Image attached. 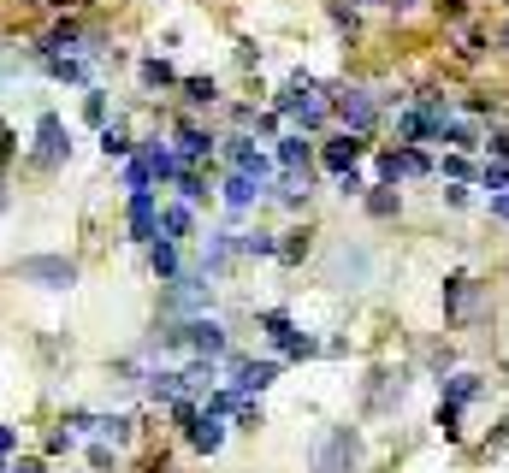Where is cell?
<instances>
[{
    "label": "cell",
    "mask_w": 509,
    "mask_h": 473,
    "mask_svg": "<svg viewBox=\"0 0 509 473\" xmlns=\"http://www.w3.org/2000/svg\"><path fill=\"white\" fill-rule=\"evenodd\" d=\"M362 468V432L355 426H332L314 444V473H355Z\"/></svg>",
    "instance_id": "cell-1"
},
{
    "label": "cell",
    "mask_w": 509,
    "mask_h": 473,
    "mask_svg": "<svg viewBox=\"0 0 509 473\" xmlns=\"http://www.w3.org/2000/svg\"><path fill=\"white\" fill-rule=\"evenodd\" d=\"M30 160L42 172H54V166H66L71 160V131H66V119L59 113H42L36 119V148H30Z\"/></svg>",
    "instance_id": "cell-2"
},
{
    "label": "cell",
    "mask_w": 509,
    "mask_h": 473,
    "mask_svg": "<svg viewBox=\"0 0 509 473\" xmlns=\"http://www.w3.org/2000/svg\"><path fill=\"white\" fill-rule=\"evenodd\" d=\"M18 279L36 284V290H71V284H78V260H66V255H30V260H18Z\"/></svg>",
    "instance_id": "cell-3"
},
{
    "label": "cell",
    "mask_w": 509,
    "mask_h": 473,
    "mask_svg": "<svg viewBox=\"0 0 509 473\" xmlns=\"http://www.w3.org/2000/svg\"><path fill=\"white\" fill-rule=\"evenodd\" d=\"M260 331H267V338H272V343H279V350H284V355H291V361H308V355H320V343H314V338H308V331H302V326H296V320H291V314H279V308H272V314H260Z\"/></svg>",
    "instance_id": "cell-4"
},
{
    "label": "cell",
    "mask_w": 509,
    "mask_h": 473,
    "mask_svg": "<svg viewBox=\"0 0 509 473\" xmlns=\"http://www.w3.org/2000/svg\"><path fill=\"white\" fill-rule=\"evenodd\" d=\"M332 113L350 124V131H362V136H367V131L379 124V101H374L367 89H332Z\"/></svg>",
    "instance_id": "cell-5"
},
{
    "label": "cell",
    "mask_w": 509,
    "mask_h": 473,
    "mask_svg": "<svg viewBox=\"0 0 509 473\" xmlns=\"http://www.w3.org/2000/svg\"><path fill=\"white\" fill-rule=\"evenodd\" d=\"M403 396H408V373L379 367L374 384H367V415H391V408H403Z\"/></svg>",
    "instance_id": "cell-6"
},
{
    "label": "cell",
    "mask_w": 509,
    "mask_h": 473,
    "mask_svg": "<svg viewBox=\"0 0 509 473\" xmlns=\"http://www.w3.org/2000/svg\"><path fill=\"white\" fill-rule=\"evenodd\" d=\"M226 160H231V172H249V178H260V184H267L272 172H279V160L260 154L255 136H231V142H226Z\"/></svg>",
    "instance_id": "cell-7"
},
{
    "label": "cell",
    "mask_w": 509,
    "mask_h": 473,
    "mask_svg": "<svg viewBox=\"0 0 509 473\" xmlns=\"http://www.w3.org/2000/svg\"><path fill=\"white\" fill-rule=\"evenodd\" d=\"M480 302H486V296H480V284L468 279V272H451V279H444V314L451 320H474Z\"/></svg>",
    "instance_id": "cell-8"
},
{
    "label": "cell",
    "mask_w": 509,
    "mask_h": 473,
    "mask_svg": "<svg viewBox=\"0 0 509 473\" xmlns=\"http://www.w3.org/2000/svg\"><path fill=\"white\" fill-rule=\"evenodd\" d=\"M184 350H196V355H226L231 343H226V326L219 320H207V314H196V320H184Z\"/></svg>",
    "instance_id": "cell-9"
},
{
    "label": "cell",
    "mask_w": 509,
    "mask_h": 473,
    "mask_svg": "<svg viewBox=\"0 0 509 473\" xmlns=\"http://www.w3.org/2000/svg\"><path fill=\"white\" fill-rule=\"evenodd\" d=\"M184 438H190V450L214 456L219 444H226V415H214V408H196V415H190V426H184Z\"/></svg>",
    "instance_id": "cell-10"
},
{
    "label": "cell",
    "mask_w": 509,
    "mask_h": 473,
    "mask_svg": "<svg viewBox=\"0 0 509 473\" xmlns=\"http://www.w3.org/2000/svg\"><path fill=\"white\" fill-rule=\"evenodd\" d=\"M320 160H326V172H350V166H362V160H367V136H362V131L332 136V142L320 148Z\"/></svg>",
    "instance_id": "cell-11"
},
{
    "label": "cell",
    "mask_w": 509,
    "mask_h": 473,
    "mask_svg": "<svg viewBox=\"0 0 509 473\" xmlns=\"http://www.w3.org/2000/svg\"><path fill=\"white\" fill-rule=\"evenodd\" d=\"M131 243H154L160 236V207H154V190H131Z\"/></svg>",
    "instance_id": "cell-12"
},
{
    "label": "cell",
    "mask_w": 509,
    "mask_h": 473,
    "mask_svg": "<svg viewBox=\"0 0 509 473\" xmlns=\"http://www.w3.org/2000/svg\"><path fill=\"white\" fill-rule=\"evenodd\" d=\"M367 272H374V255H367V248H350V243H344L338 255H332V284H344V290L367 284Z\"/></svg>",
    "instance_id": "cell-13"
},
{
    "label": "cell",
    "mask_w": 509,
    "mask_h": 473,
    "mask_svg": "<svg viewBox=\"0 0 509 473\" xmlns=\"http://www.w3.org/2000/svg\"><path fill=\"white\" fill-rule=\"evenodd\" d=\"M231 260H238V231H214V236H207V248H202V272H207V279H219Z\"/></svg>",
    "instance_id": "cell-14"
},
{
    "label": "cell",
    "mask_w": 509,
    "mask_h": 473,
    "mask_svg": "<svg viewBox=\"0 0 509 473\" xmlns=\"http://www.w3.org/2000/svg\"><path fill=\"white\" fill-rule=\"evenodd\" d=\"M260 195H267V184H260V178H249V172H231V178H226V207H231V214L255 207Z\"/></svg>",
    "instance_id": "cell-15"
},
{
    "label": "cell",
    "mask_w": 509,
    "mask_h": 473,
    "mask_svg": "<svg viewBox=\"0 0 509 473\" xmlns=\"http://www.w3.org/2000/svg\"><path fill=\"white\" fill-rule=\"evenodd\" d=\"M308 184H314V178H308V166H279V190H272V195H279L284 207H302L308 202Z\"/></svg>",
    "instance_id": "cell-16"
},
{
    "label": "cell",
    "mask_w": 509,
    "mask_h": 473,
    "mask_svg": "<svg viewBox=\"0 0 509 473\" xmlns=\"http://www.w3.org/2000/svg\"><path fill=\"white\" fill-rule=\"evenodd\" d=\"M148 267H154V279H160V284H172V279L184 272V260H178V243L154 236V243H148Z\"/></svg>",
    "instance_id": "cell-17"
},
{
    "label": "cell",
    "mask_w": 509,
    "mask_h": 473,
    "mask_svg": "<svg viewBox=\"0 0 509 473\" xmlns=\"http://www.w3.org/2000/svg\"><path fill=\"white\" fill-rule=\"evenodd\" d=\"M214 154V136L202 131V124H178V160L184 166H196V160H207Z\"/></svg>",
    "instance_id": "cell-18"
},
{
    "label": "cell",
    "mask_w": 509,
    "mask_h": 473,
    "mask_svg": "<svg viewBox=\"0 0 509 473\" xmlns=\"http://www.w3.org/2000/svg\"><path fill=\"white\" fill-rule=\"evenodd\" d=\"M190 226H196L190 202H172V207H160V236H166V243H184V236H190Z\"/></svg>",
    "instance_id": "cell-19"
},
{
    "label": "cell",
    "mask_w": 509,
    "mask_h": 473,
    "mask_svg": "<svg viewBox=\"0 0 509 473\" xmlns=\"http://www.w3.org/2000/svg\"><path fill=\"white\" fill-rule=\"evenodd\" d=\"M362 202H367V214H374V219H397V214H403L397 184H374V190H362Z\"/></svg>",
    "instance_id": "cell-20"
},
{
    "label": "cell",
    "mask_w": 509,
    "mask_h": 473,
    "mask_svg": "<svg viewBox=\"0 0 509 473\" xmlns=\"http://www.w3.org/2000/svg\"><path fill=\"white\" fill-rule=\"evenodd\" d=\"M444 384V403H456V408H468L486 384H480V373H451V379H439Z\"/></svg>",
    "instance_id": "cell-21"
},
{
    "label": "cell",
    "mask_w": 509,
    "mask_h": 473,
    "mask_svg": "<svg viewBox=\"0 0 509 473\" xmlns=\"http://www.w3.org/2000/svg\"><path fill=\"white\" fill-rule=\"evenodd\" d=\"M272 160H279V166H314V142H308V136H279Z\"/></svg>",
    "instance_id": "cell-22"
},
{
    "label": "cell",
    "mask_w": 509,
    "mask_h": 473,
    "mask_svg": "<svg viewBox=\"0 0 509 473\" xmlns=\"http://www.w3.org/2000/svg\"><path fill=\"white\" fill-rule=\"evenodd\" d=\"M439 142H451L456 154H474V148H480V131H474V124H468V119H444Z\"/></svg>",
    "instance_id": "cell-23"
},
{
    "label": "cell",
    "mask_w": 509,
    "mask_h": 473,
    "mask_svg": "<svg viewBox=\"0 0 509 473\" xmlns=\"http://www.w3.org/2000/svg\"><path fill=\"white\" fill-rule=\"evenodd\" d=\"M42 66H48V78H59V83H83L90 78V66H83L78 54H42Z\"/></svg>",
    "instance_id": "cell-24"
},
{
    "label": "cell",
    "mask_w": 509,
    "mask_h": 473,
    "mask_svg": "<svg viewBox=\"0 0 509 473\" xmlns=\"http://www.w3.org/2000/svg\"><path fill=\"white\" fill-rule=\"evenodd\" d=\"M148 396H154V403H178L184 396V373H172V367L148 373Z\"/></svg>",
    "instance_id": "cell-25"
},
{
    "label": "cell",
    "mask_w": 509,
    "mask_h": 473,
    "mask_svg": "<svg viewBox=\"0 0 509 473\" xmlns=\"http://www.w3.org/2000/svg\"><path fill=\"white\" fill-rule=\"evenodd\" d=\"M136 78H143V89H166V83H178V71H172L160 54H148L143 66H136Z\"/></svg>",
    "instance_id": "cell-26"
},
{
    "label": "cell",
    "mask_w": 509,
    "mask_h": 473,
    "mask_svg": "<svg viewBox=\"0 0 509 473\" xmlns=\"http://www.w3.org/2000/svg\"><path fill=\"white\" fill-rule=\"evenodd\" d=\"M101 154H107V160H113V154H119V160H125V154H136L131 131H125L119 119H113V124H101Z\"/></svg>",
    "instance_id": "cell-27"
},
{
    "label": "cell",
    "mask_w": 509,
    "mask_h": 473,
    "mask_svg": "<svg viewBox=\"0 0 509 473\" xmlns=\"http://www.w3.org/2000/svg\"><path fill=\"white\" fill-rule=\"evenodd\" d=\"M184 101H190V107H214L219 101V83L214 78H184Z\"/></svg>",
    "instance_id": "cell-28"
},
{
    "label": "cell",
    "mask_w": 509,
    "mask_h": 473,
    "mask_svg": "<svg viewBox=\"0 0 509 473\" xmlns=\"http://www.w3.org/2000/svg\"><path fill=\"white\" fill-rule=\"evenodd\" d=\"M238 255H260V260H272V255H279V236H272V231H249V236H238Z\"/></svg>",
    "instance_id": "cell-29"
},
{
    "label": "cell",
    "mask_w": 509,
    "mask_h": 473,
    "mask_svg": "<svg viewBox=\"0 0 509 473\" xmlns=\"http://www.w3.org/2000/svg\"><path fill=\"white\" fill-rule=\"evenodd\" d=\"M178 202H190V207L207 202V184L196 178V166H184V178H178Z\"/></svg>",
    "instance_id": "cell-30"
},
{
    "label": "cell",
    "mask_w": 509,
    "mask_h": 473,
    "mask_svg": "<svg viewBox=\"0 0 509 473\" xmlns=\"http://www.w3.org/2000/svg\"><path fill=\"white\" fill-rule=\"evenodd\" d=\"M374 172H379V184H403V178H408V172H403V148L379 154V166H374Z\"/></svg>",
    "instance_id": "cell-31"
},
{
    "label": "cell",
    "mask_w": 509,
    "mask_h": 473,
    "mask_svg": "<svg viewBox=\"0 0 509 473\" xmlns=\"http://www.w3.org/2000/svg\"><path fill=\"white\" fill-rule=\"evenodd\" d=\"M95 432H101V438H113V444H131V415H107V420H95Z\"/></svg>",
    "instance_id": "cell-32"
},
{
    "label": "cell",
    "mask_w": 509,
    "mask_h": 473,
    "mask_svg": "<svg viewBox=\"0 0 509 473\" xmlns=\"http://www.w3.org/2000/svg\"><path fill=\"white\" fill-rule=\"evenodd\" d=\"M83 119L107 124V89H83Z\"/></svg>",
    "instance_id": "cell-33"
},
{
    "label": "cell",
    "mask_w": 509,
    "mask_h": 473,
    "mask_svg": "<svg viewBox=\"0 0 509 473\" xmlns=\"http://www.w3.org/2000/svg\"><path fill=\"white\" fill-rule=\"evenodd\" d=\"M456 415H462V408H456V403H439V420H432V426H439V432H444V438H451V444L462 438V426H456Z\"/></svg>",
    "instance_id": "cell-34"
},
{
    "label": "cell",
    "mask_w": 509,
    "mask_h": 473,
    "mask_svg": "<svg viewBox=\"0 0 509 473\" xmlns=\"http://www.w3.org/2000/svg\"><path fill=\"white\" fill-rule=\"evenodd\" d=\"M148 184H154V172H148V160L136 154L131 166H125V190H148Z\"/></svg>",
    "instance_id": "cell-35"
},
{
    "label": "cell",
    "mask_w": 509,
    "mask_h": 473,
    "mask_svg": "<svg viewBox=\"0 0 509 473\" xmlns=\"http://www.w3.org/2000/svg\"><path fill=\"white\" fill-rule=\"evenodd\" d=\"M326 18L338 24V30H350V36H355V24H362V18H355V6H338V0L326 6Z\"/></svg>",
    "instance_id": "cell-36"
},
{
    "label": "cell",
    "mask_w": 509,
    "mask_h": 473,
    "mask_svg": "<svg viewBox=\"0 0 509 473\" xmlns=\"http://www.w3.org/2000/svg\"><path fill=\"white\" fill-rule=\"evenodd\" d=\"M308 255V231H291V243H279V260H302Z\"/></svg>",
    "instance_id": "cell-37"
},
{
    "label": "cell",
    "mask_w": 509,
    "mask_h": 473,
    "mask_svg": "<svg viewBox=\"0 0 509 473\" xmlns=\"http://www.w3.org/2000/svg\"><path fill=\"white\" fill-rule=\"evenodd\" d=\"M456 54H462V59H480V54H486V36H480V30H462V47H456Z\"/></svg>",
    "instance_id": "cell-38"
},
{
    "label": "cell",
    "mask_w": 509,
    "mask_h": 473,
    "mask_svg": "<svg viewBox=\"0 0 509 473\" xmlns=\"http://www.w3.org/2000/svg\"><path fill=\"white\" fill-rule=\"evenodd\" d=\"M480 184H486V190H509V166H504V160H498V166H486V172H480Z\"/></svg>",
    "instance_id": "cell-39"
},
{
    "label": "cell",
    "mask_w": 509,
    "mask_h": 473,
    "mask_svg": "<svg viewBox=\"0 0 509 473\" xmlns=\"http://www.w3.org/2000/svg\"><path fill=\"white\" fill-rule=\"evenodd\" d=\"M362 190H367V184H362V172H355V166L338 172V195H362Z\"/></svg>",
    "instance_id": "cell-40"
},
{
    "label": "cell",
    "mask_w": 509,
    "mask_h": 473,
    "mask_svg": "<svg viewBox=\"0 0 509 473\" xmlns=\"http://www.w3.org/2000/svg\"><path fill=\"white\" fill-rule=\"evenodd\" d=\"M12 154H18V142H12V131H6V119H0V172L12 166Z\"/></svg>",
    "instance_id": "cell-41"
},
{
    "label": "cell",
    "mask_w": 509,
    "mask_h": 473,
    "mask_svg": "<svg viewBox=\"0 0 509 473\" xmlns=\"http://www.w3.org/2000/svg\"><path fill=\"white\" fill-rule=\"evenodd\" d=\"M439 18H444V24H462L468 6H462V0H439Z\"/></svg>",
    "instance_id": "cell-42"
},
{
    "label": "cell",
    "mask_w": 509,
    "mask_h": 473,
    "mask_svg": "<svg viewBox=\"0 0 509 473\" xmlns=\"http://www.w3.org/2000/svg\"><path fill=\"white\" fill-rule=\"evenodd\" d=\"M238 66H260V47L249 42V36H243V42H238Z\"/></svg>",
    "instance_id": "cell-43"
},
{
    "label": "cell",
    "mask_w": 509,
    "mask_h": 473,
    "mask_svg": "<svg viewBox=\"0 0 509 473\" xmlns=\"http://www.w3.org/2000/svg\"><path fill=\"white\" fill-rule=\"evenodd\" d=\"M6 473H48V468H42V462H36V456H18V462H12Z\"/></svg>",
    "instance_id": "cell-44"
},
{
    "label": "cell",
    "mask_w": 509,
    "mask_h": 473,
    "mask_svg": "<svg viewBox=\"0 0 509 473\" xmlns=\"http://www.w3.org/2000/svg\"><path fill=\"white\" fill-rule=\"evenodd\" d=\"M492 154H498L504 166H509V131H498V136H492Z\"/></svg>",
    "instance_id": "cell-45"
},
{
    "label": "cell",
    "mask_w": 509,
    "mask_h": 473,
    "mask_svg": "<svg viewBox=\"0 0 509 473\" xmlns=\"http://www.w3.org/2000/svg\"><path fill=\"white\" fill-rule=\"evenodd\" d=\"M492 214H498L504 226H509V190H498V195H492Z\"/></svg>",
    "instance_id": "cell-46"
},
{
    "label": "cell",
    "mask_w": 509,
    "mask_h": 473,
    "mask_svg": "<svg viewBox=\"0 0 509 473\" xmlns=\"http://www.w3.org/2000/svg\"><path fill=\"white\" fill-rule=\"evenodd\" d=\"M12 450H18V432H12V426H0V456H12Z\"/></svg>",
    "instance_id": "cell-47"
},
{
    "label": "cell",
    "mask_w": 509,
    "mask_h": 473,
    "mask_svg": "<svg viewBox=\"0 0 509 473\" xmlns=\"http://www.w3.org/2000/svg\"><path fill=\"white\" fill-rule=\"evenodd\" d=\"M385 6H391V12H408V6H415V0H385Z\"/></svg>",
    "instance_id": "cell-48"
},
{
    "label": "cell",
    "mask_w": 509,
    "mask_h": 473,
    "mask_svg": "<svg viewBox=\"0 0 509 473\" xmlns=\"http://www.w3.org/2000/svg\"><path fill=\"white\" fill-rule=\"evenodd\" d=\"M355 6H385V0H355Z\"/></svg>",
    "instance_id": "cell-49"
},
{
    "label": "cell",
    "mask_w": 509,
    "mask_h": 473,
    "mask_svg": "<svg viewBox=\"0 0 509 473\" xmlns=\"http://www.w3.org/2000/svg\"><path fill=\"white\" fill-rule=\"evenodd\" d=\"M18 6H48V0H18Z\"/></svg>",
    "instance_id": "cell-50"
},
{
    "label": "cell",
    "mask_w": 509,
    "mask_h": 473,
    "mask_svg": "<svg viewBox=\"0 0 509 473\" xmlns=\"http://www.w3.org/2000/svg\"><path fill=\"white\" fill-rule=\"evenodd\" d=\"M0 207H6V184H0Z\"/></svg>",
    "instance_id": "cell-51"
},
{
    "label": "cell",
    "mask_w": 509,
    "mask_h": 473,
    "mask_svg": "<svg viewBox=\"0 0 509 473\" xmlns=\"http://www.w3.org/2000/svg\"><path fill=\"white\" fill-rule=\"evenodd\" d=\"M0 473H6V456H0Z\"/></svg>",
    "instance_id": "cell-52"
},
{
    "label": "cell",
    "mask_w": 509,
    "mask_h": 473,
    "mask_svg": "<svg viewBox=\"0 0 509 473\" xmlns=\"http://www.w3.org/2000/svg\"><path fill=\"white\" fill-rule=\"evenodd\" d=\"M504 36H509V30H504Z\"/></svg>",
    "instance_id": "cell-53"
}]
</instances>
